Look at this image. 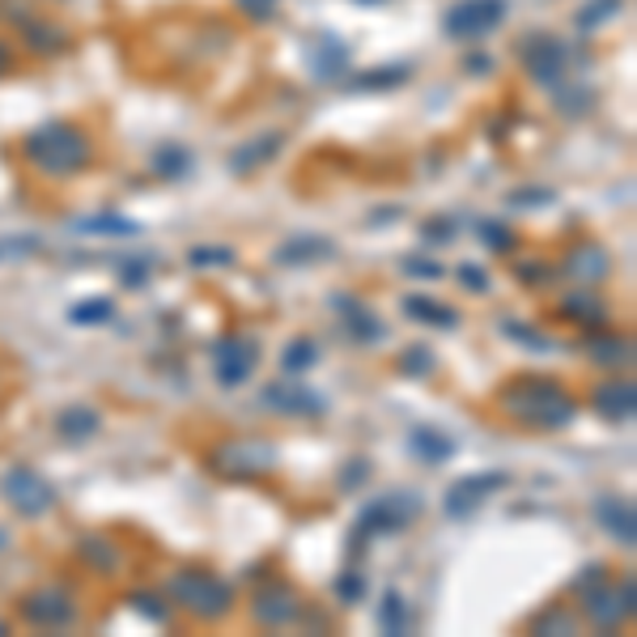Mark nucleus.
Masks as SVG:
<instances>
[{
    "label": "nucleus",
    "instance_id": "obj_1",
    "mask_svg": "<svg viewBox=\"0 0 637 637\" xmlns=\"http://www.w3.org/2000/svg\"><path fill=\"white\" fill-rule=\"evenodd\" d=\"M501 413L527 429H565L578 416V400L549 374H519L498 391Z\"/></svg>",
    "mask_w": 637,
    "mask_h": 637
},
{
    "label": "nucleus",
    "instance_id": "obj_2",
    "mask_svg": "<svg viewBox=\"0 0 637 637\" xmlns=\"http://www.w3.org/2000/svg\"><path fill=\"white\" fill-rule=\"evenodd\" d=\"M22 153L30 167L47 179H73L94 167V140L85 137L77 124H64V119L39 124L34 132H26Z\"/></svg>",
    "mask_w": 637,
    "mask_h": 637
},
{
    "label": "nucleus",
    "instance_id": "obj_3",
    "mask_svg": "<svg viewBox=\"0 0 637 637\" xmlns=\"http://www.w3.org/2000/svg\"><path fill=\"white\" fill-rule=\"evenodd\" d=\"M170 604L195 616V620H225L234 612V586L225 578H217L213 570H200V565H188L170 578Z\"/></svg>",
    "mask_w": 637,
    "mask_h": 637
},
{
    "label": "nucleus",
    "instance_id": "obj_4",
    "mask_svg": "<svg viewBox=\"0 0 637 637\" xmlns=\"http://www.w3.org/2000/svg\"><path fill=\"white\" fill-rule=\"evenodd\" d=\"M280 464V450L268 438H225L209 450V471L222 480H264Z\"/></svg>",
    "mask_w": 637,
    "mask_h": 637
},
{
    "label": "nucleus",
    "instance_id": "obj_5",
    "mask_svg": "<svg viewBox=\"0 0 637 637\" xmlns=\"http://www.w3.org/2000/svg\"><path fill=\"white\" fill-rule=\"evenodd\" d=\"M421 510H425V501H421V493H413V489L379 493V498H370L361 506L358 523H353V540L365 544V540H374V535H400L404 527L421 519Z\"/></svg>",
    "mask_w": 637,
    "mask_h": 637
},
{
    "label": "nucleus",
    "instance_id": "obj_6",
    "mask_svg": "<svg viewBox=\"0 0 637 637\" xmlns=\"http://www.w3.org/2000/svg\"><path fill=\"white\" fill-rule=\"evenodd\" d=\"M578 604H582V612H586V620H591L595 629H604V634L620 629V625H629L634 612H637L634 574H625L620 582L599 578V582H591V586H582Z\"/></svg>",
    "mask_w": 637,
    "mask_h": 637
},
{
    "label": "nucleus",
    "instance_id": "obj_7",
    "mask_svg": "<svg viewBox=\"0 0 637 637\" xmlns=\"http://www.w3.org/2000/svg\"><path fill=\"white\" fill-rule=\"evenodd\" d=\"M519 60H523L527 77L535 85H544V89H553V85L565 82V73H570V47L549 34V30H531L519 39Z\"/></svg>",
    "mask_w": 637,
    "mask_h": 637
},
{
    "label": "nucleus",
    "instance_id": "obj_8",
    "mask_svg": "<svg viewBox=\"0 0 637 637\" xmlns=\"http://www.w3.org/2000/svg\"><path fill=\"white\" fill-rule=\"evenodd\" d=\"M0 493H4V501H9L22 519H43V514H52V506H56V489L34 468H26V464H18V468H9L0 476Z\"/></svg>",
    "mask_w": 637,
    "mask_h": 637
},
{
    "label": "nucleus",
    "instance_id": "obj_9",
    "mask_svg": "<svg viewBox=\"0 0 637 637\" xmlns=\"http://www.w3.org/2000/svg\"><path fill=\"white\" fill-rule=\"evenodd\" d=\"M18 612L30 629H68L77 620V599L68 586H34L18 599Z\"/></svg>",
    "mask_w": 637,
    "mask_h": 637
},
{
    "label": "nucleus",
    "instance_id": "obj_10",
    "mask_svg": "<svg viewBox=\"0 0 637 637\" xmlns=\"http://www.w3.org/2000/svg\"><path fill=\"white\" fill-rule=\"evenodd\" d=\"M506 22V0H459L443 13V34L446 39H485Z\"/></svg>",
    "mask_w": 637,
    "mask_h": 637
},
{
    "label": "nucleus",
    "instance_id": "obj_11",
    "mask_svg": "<svg viewBox=\"0 0 637 637\" xmlns=\"http://www.w3.org/2000/svg\"><path fill=\"white\" fill-rule=\"evenodd\" d=\"M259 365V340L247 332H225L213 344V379L222 387H243Z\"/></svg>",
    "mask_w": 637,
    "mask_h": 637
},
{
    "label": "nucleus",
    "instance_id": "obj_12",
    "mask_svg": "<svg viewBox=\"0 0 637 637\" xmlns=\"http://www.w3.org/2000/svg\"><path fill=\"white\" fill-rule=\"evenodd\" d=\"M506 485H510V471H471V476H459V480H450V489H446L443 510L450 519H471L485 501L498 498Z\"/></svg>",
    "mask_w": 637,
    "mask_h": 637
},
{
    "label": "nucleus",
    "instance_id": "obj_13",
    "mask_svg": "<svg viewBox=\"0 0 637 637\" xmlns=\"http://www.w3.org/2000/svg\"><path fill=\"white\" fill-rule=\"evenodd\" d=\"M302 595L289 586V582H268V586H259L255 595H251V616H255V625H264V629H289V625H298L302 620Z\"/></svg>",
    "mask_w": 637,
    "mask_h": 637
},
{
    "label": "nucleus",
    "instance_id": "obj_14",
    "mask_svg": "<svg viewBox=\"0 0 637 637\" xmlns=\"http://www.w3.org/2000/svg\"><path fill=\"white\" fill-rule=\"evenodd\" d=\"M332 310L344 323V336L353 344H383L387 340V323L370 302H361L358 294H332Z\"/></svg>",
    "mask_w": 637,
    "mask_h": 637
},
{
    "label": "nucleus",
    "instance_id": "obj_15",
    "mask_svg": "<svg viewBox=\"0 0 637 637\" xmlns=\"http://www.w3.org/2000/svg\"><path fill=\"white\" fill-rule=\"evenodd\" d=\"M264 408L280 416H323L328 413V400L315 387H302V383H268L264 387Z\"/></svg>",
    "mask_w": 637,
    "mask_h": 637
},
{
    "label": "nucleus",
    "instance_id": "obj_16",
    "mask_svg": "<svg viewBox=\"0 0 637 637\" xmlns=\"http://www.w3.org/2000/svg\"><path fill=\"white\" fill-rule=\"evenodd\" d=\"M591 408L595 416H604L608 425H629L637 416V387L629 379H608L591 391Z\"/></svg>",
    "mask_w": 637,
    "mask_h": 637
},
{
    "label": "nucleus",
    "instance_id": "obj_17",
    "mask_svg": "<svg viewBox=\"0 0 637 637\" xmlns=\"http://www.w3.org/2000/svg\"><path fill=\"white\" fill-rule=\"evenodd\" d=\"M578 349L591 361H595V365L620 370V365H629V361H634V336H629V332H612L608 323H604V328H591V332L582 336Z\"/></svg>",
    "mask_w": 637,
    "mask_h": 637
},
{
    "label": "nucleus",
    "instance_id": "obj_18",
    "mask_svg": "<svg viewBox=\"0 0 637 637\" xmlns=\"http://www.w3.org/2000/svg\"><path fill=\"white\" fill-rule=\"evenodd\" d=\"M556 319H565V323H574L582 332H591V328H604V323H608L612 310L591 285H582V289L565 294V298L556 302Z\"/></svg>",
    "mask_w": 637,
    "mask_h": 637
},
{
    "label": "nucleus",
    "instance_id": "obj_19",
    "mask_svg": "<svg viewBox=\"0 0 637 637\" xmlns=\"http://www.w3.org/2000/svg\"><path fill=\"white\" fill-rule=\"evenodd\" d=\"M280 268H310V264H328L336 259V243L328 234H294L273 251Z\"/></svg>",
    "mask_w": 637,
    "mask_h": 637
},
{
    "label": "nucleus",
    "instance_id": "obj_20",
    "mask_svg": "<svg viewBox=\"0 0 637 637\" xmlns=\"http://www.w3.org/2000/svg\"><path fill=\"white\" fill-rule=\"evenodd\" d=\"M18 30H22V39H26V47L34 56H60V52H68V43H73V34L52 22V18H34V13H22L18 18Z\"/></svg>",
    "mask_w": 637,
    "mask_h": 637
},
{
    "label": "nucleus",
    "instance_id": "obj_21",
    "mask_svg": "<svg viewBox=\"0 0 637 637\" xmlns=\"http://www.w3.org/2000/svg\"><path fill=\"white\" fill-rule=\"evenodd\" d=\"M595 519L604 523L616 544H625V549H634L637 544V514H634V501L629 498H616V493H604V498L595 501Z\"/></svg>",
    "mask_w": 637,
    "mask_h": 637
},
{
    "label": "nucleus",
    "instance_id": "obj_22",
    "mask_svg": "<svg viewBox=\"0 0 637 637\" xmlns=\"http://www.w3.org/2000/svg\"><path fill=\"white\" fill-rule=\"evenodd\" d=\"M285 149V132H264L255 140H243L234 153H230V170L234 174H255V170L273 167Z\"/></svg>",
    "mask_w": 637,
    "mask_h": 637
},
{
    "label": "nucleus",
    "instance_id": "obj_23",
    "mask_svg": "<svg viewBox=\"0 0 637 637\" xmlns=\"http://www.w3.org/2000/svg\"><path fill=\"white\" fill-rule=\"evenodd\" d=\"M98 429H103V416L94 404H68V408H60L56 413V434L60 443L68 446H85L98 438Z\"/></svg>",
    "mask_w": 637,
    "mask_h": 637
},
{
    "label": "nucleus",
    "instance_id": "obj_24",
    "mask_svg": "<svg viewBox=\"0 0 637 637\" xmlns=\"http://www.w3.org/2000/svg\"><path fill=\"white\" fill-rule=\"evenodd\" d=\"M408 450H413L425 468H438L446 459H455L459 443H455L450 434H443V429H434V425H413V429H408Z\"/></svg>",
    "mask_w": 637,
    "mask_h": 637
},
{
    "label": "nucleus",
    "instance_id": "obj_25",
    "mask_svg": "<svg viewBox=\"0 0 637 637\" xmlns=\"http://www.w3.org/2000/svg\"><path fill=\"white\" fill-rule=\"evenodd\" d=\"M608 251L595 247V243H578L574 251H565V264L556 268V273H565V277L582 280V285H595V280L608 277Z\"/></svg>",
    "mask_w": 637,
    "mask_h": 637
},
{
    "label": "nucleus",
    "instance_id": "obj_26",
    "mask_svg": "<svg viewBox=\"0 0 637 637\" xmlns=\"http://www.w3.org/2000/svg\"><path fill=\"white\" fill-rule=\"evenodd\" d=\"M400 306H404V315L416 319L421 328H443V332H455V328H459V310L446 302H434V298H425V294H408Z\"/></svg>",
    "mask_w": 637,
    "mask_h": 637
},
{
    "label": "nucleus",
    "instance_id": "obj_27",
    "mask_svg": "<svg viewBox=\"0 0 637 637\" xmlns=\"http://www.w3.org/2000/svg\"><path fill=\"white\" fill-rule=\"evenodd\" d=\"M77 556H82V565H89L94 574H115V570L124 565L119 544H112V535H103V531L82 535V540H77Z\"/></svg>",
    "mask_w": 637,
    "mask_h": 637
},
{
    "label": "nucleus",
    "instance_id": "obj_28",
    "mask_svg": "<svg viewBox=\"0 0 637 637\" xmlns=\"http://www.w3.org/2000/svg\"><path fill=\"white\" fill-rule=\"evenodd\" d=\"M344 64H349V47L332 39V34H315L310 39V73L315 77H323V82H332L344 73Z\"/></svg>",
    "mask_w": 637,
    "mask_h": 637
},
{
    "label": "nucleus",
    "instance_id": "obj_29",
    "mask_svg": "<svg viewBox=\"0 0 637 637\" xmlns=\"http://www.w3.org/2000/svg\"><path fill=\"white\" fill-rule=\"evenodd\" d=\"M149 170H153L158 179H167V183H179V179L192 174V153H188L183 145H162V149L149 158Z\"/></svg>",
    "mask_w": 637,
    "mask_h": 637
},
{
    "label": "nucleus",
    "instance_id": "obj_30",
    "mask_svg": "<svg viewBox=\"0 0 637 637\" xmlns=\"http://www.w3.org/2000/svg\"><path fill=\"white\" fill-rule=\"evenodd\" d=\"M408 620H413L408 599H404L395 586H387V591H383V604H379V629L391 637H404L408 634Z\"/></svg>",
    "mask_w": 637,
    "mask_h": 637
},
{
    "label": "nucleus",
    "instance_id": "obj_31",
    "mask_svg": "<svg viewBox=\"0 0 637 637\" xmlns=\"http://www.w3.org/2000/svg\"><path fill=\"white\" fill-rule=\"evenodd\" d=\"M73 230L98 234V238H137L140 234V225L132 217H119V213H94V217H82Z\"/></svg>",
    "mask_w": 637,
    "mask_h": 637
},
{
    "label": "nucleus",
    "instance_id": "obj_32",
    "mask_svg": "<svg viewBox=\"0 0 637 637\" xmlns=\"http://www.w3.org/2000/svg\"><path fill=\"white\" fill-rule=\"evenodd\" d=\"M527 634H578V616L565 608V604H553V608L535 612L527 620Z\"/></svg>",
    "mask_w": 637,
    "mask_h": 637
},
{
    "label": "nucleus",
    "instance_id": "obj_33",
    "mask_svg": "<svg viewBox=\"0 0 637 637\" xmlns=\"http://www.w3.org/2000/svg\"><path fill=\"white\" fill-rule=\"evenodd\" d=\"M315 361H319V340H315V336H294V340L285 344V353H280L285 374H306Z\"/></svg>",
    "mask_w": 637,
    "mask_h": 637
},
{
    "label": "nucleus",
    "instance_id": "obj_34",
    "mask_svg": "<svg viewBox=\"0 0 637 637\" xmlns=\"http://www.w3.org/2000/svg\"><path fill=\"white\" fill-rule=\"evenodd\" d=\"M413 77V68L408 64H387V68H365V73H358L353 82H349V89H395V85H404Z\"/></svg>",
    "mask_w": 637,
    "mask_h": 637
},
{
    "label": "nucleus",
    "instance_id": "obj_35",
    "mask_svg": "<svg viewBox=\"0 0 637 637\" xmlns=\"http://www.w3.org/2000/svg\"><path fill=\"white\" fill-rule=\"evenodd\" d=\"M501 336L506 340H514V344H523V349H531V353H553L556 340L544 332H535L531 323H523V319H501Z\"/></svg>",
    "mask_w": 637,
    "mask_h": 637
},
{
    "label": "nucleus",
    "instance_id": "obj_36",
    "mask_svg": "<svg viewBox=\"0 0 637 637\" xmlns=\"http://www.w3.org/2000/svg\"><path fill=\"white\" fill-rule=\"evenodd\" d=\"M395 370H400L404 379H429V374L438 370V358H434L429 344H408V349L395 358Z\"/></svg>",
    "mask_w": 637,
    "mask_h": 637
},
{
    "label": "nucleus",
    "instance_id": "obj_37",
    "mask_svg": "<svg viewBox=\"0 0 637 637\" xmlns=\"http://www.w3.org/2000/svg\"><path fill=\"white\" fill-rule=\"evenodd\" d=\"M476 238H480V247L493 251V255H506V251H514V230L506 222H493V217H485V222H476Z\"/></svg>",
    "mask_w": 637,
    "mask_h": 637
},
{
    "label": "nucleus",
    "instance_id": "obj_38",
    "mask_svg": "<svg viewBox=\"0 0 637 637\" xmlns=\"http://www.w3.org/2000/svg\"><path fill=\"white\" fill-rule=\"evenodd\" d=\"M107 319H115L112 298H89V302L68 306V323H77V328H98V323H107Z\"/></svg>",
    "mask_w": 637,
    "mask_h": 637
},
{
    "label": "nucleus",
    "instance_id": "obj_39",
    "mask_svg": "<svg viewBox=\"0 0 637 637\" xmlns=\"http://www.w3.org/2000/svg\"><path fill=\"white\" fill-rule=\"evenodd\" d=\"M620 9H625V0H586L574 22H578V30H599L608 18H616Z\"/></svg>",
    "mask_w": 637,
    "mask_h": 637
},
{
    "label": "nucleus",
    "instance_id": "obj_40",
    "mask_svg": "<svg viewBox=\"0 0 637 637\" xmlns=\"http://www.w3.org/2000/svg\"><path fill=\"white\" fill-rule=\"evenodd\" d=\"M553 94H556V107L565 115H582L595 107V94H591L586 85H553Z\"/></svg>",
    "mask_w": 637,
    "mask_h": 637
},
{
    "label": "nucleus",
    "instance_id": "obj_41",
    "mask_svg": "<svg viewBox=\"0 0 637 637\" xmlns=\"http://www.w3.org/2000/svg\"><path fill=\"white\" fill-rule=\"evenodd\" d=\"M119 280H124L128 289L149 285V280H153V259H149V255H124V259H119Z\"/></svg>",
    "mask_w": 637,
    "mask_h": 637
},
{
    "label": "nucleus",
    "instance_id": "obj_42",
    "mask_svg": "<svg viewBox=\"0 0 637 637\" xmlns=\"http://www.w3.org/2000/svg\"><path fill=\"white\" fill-rule=\"evenodd\" d=\"M234 259H238L234 247H192L188 251V264L200 268V273H204V268H234Z\"/></svg>",
    "mask_w": 637,
    "mask_h": 637
},
{
    "label": "nucleus",
    "instance_id": "obj_43",
    "mask_svg": "<svg viewBox=\"0 0 637 637\" xmlns=\"http://www.w3.org/2000/svg\"><path fill=\"white\" fill-rule=\"evenodd\" d=\"M332 591L344 608H358L361 599H365V574H361V570H344V574L336 578Z\"/></svg>",
    "mask_w": 637,
    "mask_h": 637
},
{
    "label": "nucleus",
    "instance_id": "obj_44",
    "mask_svg": "<svg viewBox=\"0 0 637 637\" xmlns=\"http://www.w3.org/2000/svg\"><path fill=\"white\" fill-rule=\"evenodd\" d=\"M39 251H43V238H34V234L0 238V264H9V259H30V255H39Z\"/></svg>",
    "mask_w": 637,
    "mask_h": 637
},
{
    "label": "nucleus",
    "instance_id": "obj_45",
    "mask_svg": "<svg viewBox=\"0 0 637 637\" xmlns=\"http://www.w3.org/2000/svg\"><path fill=\"white\" fill-rule=\"evenodd\" d=\"M128 599H132V608H137L149 625H167V620H170V608L158 599V595H153V591H132Z\"/></svg>",
    "mask_w": 637,
    "mask_h": 637
},
{
    "label": "nucleus",
    "instance_id": "obj_46",
    "mask_svg": "<svg viewBox=\"0 0 637 637\" xmlns=\"http://www.w3.org/2000/svg\"><path fill=\"white\" fill-rule=\"evenodd\" d=\"M544 204H556V192H549V188H523V192L510 195V209H544Z\"/></svg>",
    "mask_w": 637,
    "mask_h": 637
},
{
    "label": "nucleus",
    "instance_id": "obj_47",
    "mask_svg": "<svg viewBox=\"0 0 637 637\" xmlns=\"http://www.w3.org/2000/svg\"><path fill=\"white\" fill-rule=\"evenodd\" d=\"M404 273H408V277H416V280H438V277H446L443 264H434V259H425V255H408V259H404Z\"/></svg>",
    "mask_w": 637,
    "mask_h": 637
},
{
    "label": "nucleus",
    "instance_id": "obj_48",
    "mask_svg": "<svg viewBox=\"0 0 637 637\" xmlns=\"http://www.w3.org/2000/svg\"><path fill=\"white\" fill-rule=\"evenodd\" d=\"M421 234H425V243H455L459 238V230L450 217H429V222L421 225Z\"/></svg>",
    "mask_w": 637,
    "mask_h": 637
},
{
    "label": "nucleus",
    "instance_id": "obj_49",
    "mask_svg": "<svg viewBox=\"0 0 637 637\" xmlns=\"http://www.w3.org/2000/svg\"><path fill=\"white\" fill-rule=\"evenodd\" d=\"M455 277L464 280V285H468L471 294H489V289H493V280H489V273H485V268H476V264H464V268H459Z\"/></svg>",
    "mask_w": 637,
    "mask_h": 637
},
{
    "label": "nucleus",
    "instance_id": "obj_50",
    "mask_svg": "<svg viewBox=\"0 0 637 637\" xmlns=\"http://www.w3.org/2000/svg\"><path fill=\"white\" fill-rule=\"evenodd\" d=\"M514 277L523 280V285H540V280H553L556 268L553 264H514Z\"/></svg>",
    "mask_w": 637,
    "mask_h": 637
},
{
    "label": "nucleus",
    "instance_id": "obj_51",
    "mask_svg": "<svg viewBox=\"0 0 637 637\" xmlns=\"http://www.w3.org/2000/svg\"><path fill=\"white\" fill-rule=\"evenodd\" d=\"M365 476H370V464H365V459H349V468L340 471V489H349V493H353V489L365 485Z\"/></svg>",
    "mask_w": 637,
    "mask_h": 637
},
{
    "label": "nucleus",
    "instance_id": "obj_52",
    "mask_svg": "<svg viewBox=\"0 0 637 637\" xmlns=\"http://www.w3.org/2000/svg\"><path fill=\"white\" fill-rule=\"evenodd\" d=\"M464 68L480 77V73H493V60H489V52H468V60H464Z\"/></svg>",
    "mask_w": 637,
    "mask_h": 637
},
{
    "label": "nucleus",
    "instance_id": "obj_53",
    "mask_svg": "<svg viewBox=\"0 0 637 637\" xmlns=\"http://www.w3.org/2000/svg\"><path fill=\"white\" fill-rule=\"evenodd\" d=\"M238 4L247 9L251 18H273V4H277V0H238Z\"/></svg>",
    "mask_w": 637,
    "mask_h": 637
},
{
    "label": "nucleus",
    "instance_id": "obj_54",
    "mask_svg": "<svg viewBox=\"0 0 637 637\" xmlns=\"http://www.w3.org/2000/svg\"><path fill=\"white\" fill-rule=\"evenodd\" d=\"M9 68H13V47H9L4 39H0V77H4Z\"/></svg>",
    "mask_w": 637,
    "mask_h": 637
},
{
    "label": "nucleus",
    "instance_id": "obj_55",
    "mask_svg": "<svg viewBox=\"0 0 637 637\" xmlns=\"http://www.w3.org/2000/svg\"><path fill=\"white\" fill-rule=\"evenodd\" d=\"M358 4H387V0H358Z\"/></svg>",
    "mask_w": 637,
    "mask_h": 637
}]
</instances>
